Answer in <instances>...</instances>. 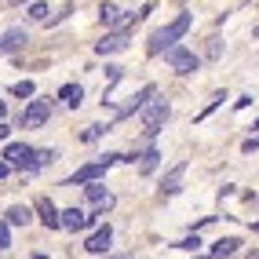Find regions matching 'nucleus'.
<instances>
[{"instance_id": "31", "label": "nucleus", "mask_w": 259, "mask_h": 259, "mask_svg": "<svg viewBox=\"0 0 259 259\" xmlns=\"http://www.w3.org/2000/svg\"><path fill=\"white\" fill-rule=\"evenodd\" d=\"M0 120H4V102H0Z\"/></svg>"}, {"instance_id": "5", "label": "nucleus", "mask_w": 259, "mask_h": 259, "mask_svg": "<svg viewBox=\"0 0 259 259\" xmlns=\"http://www.w3.org/2000/svg\"><path fill=\"white\" fill-rule=\"evenodd\" d=\"M11 168H29L33 164V150L26 146V143H11V146H4V153H0Z\"/></svg>"}, {"instance_id": "3", "label": "nucleus", "mask_w": 259, "mask_h": 259, "mask_svg": "<svg viewBox=\"0 0 259 259\" xmlns=\"http://www.w3.org/2000/svg\"><path fill=\"white\" fill-rule=\"evenodd\" d=\"M164 59H168L171 70L183 73V77H186V73H194L197 66H201V59L194 55V51H186V48H179V44H176V48H168V51H164Z\"/></svg>"}, {"instance_id": "9", "label": "nucleus", "mask_w": 259, "mask_h": 259, "mask_svg": "<svg viewBox=\"0 0 259 259\" xmlns=\"http://www.w3.org/2000/svg\"><path fill=\"white\" fill-rule=\"evenodd\" d=\"M110 164H102V161H95V164H84V168H77V176H70L66 179V186H77V183H92V179H102V171H106Z\"/></svg>"}, {"instance_id": "23", "label": "nucleus", "mask_w": 259, "mask_h": 259, "mask_svg": "<svg viewBox=\"0 0 259 259\" xmlns=\"http://www.w3.org/2000/svg\"><path fill=\"white\" fill-rule=\"evenodd\" d=\"M8 227H11V223H8V219H4V223H0V248H8V245H11V230H8Z\"/></svg>"}, {"instance_id": "7", "label": "nucleus", "mask_w": 259, "mask_h": 259, "mask_svg": "<svg viewBox=\"0 0 259 259\" xmlns=\"http://www.w3.org/2000/svg\"><path fill=\"white\" fill-rule=\"evenodd\" d=\"M37 219L44 223L48 230H59V227H62V212H59L48 197H40V201H37Z\"/></svg>"}, {"instance_id": "12", "label": "nucleus", "mask_w": 259, "mask_h": 259, "mask_svg": "<svg viewBox=\"0 0 259 259\" xmlns=\"http://www.w3.org/2000/svg\"><path fill=\"white\" fill-rule=\"evenodd\" d=\"M183 176H186V161H179V164H176V168H171L168 176H164V183H161V190H164V197H171V194H176V190H179Z\"/></svg>"}, {"instance_id": "11", "label": "nucleus", "mask_w": 259, "mask_h": 259, "mask_svg": "<svg viewBox=\"0 0 259 259\" xmlns=\"http://www.w3.org/2000/svg\"><path fill=\"white\" fill-rule=\"evenodd\" d=\"M88 223H92V215L88 212H80V208H66L62 212V230H84V227H88Z\"/></svg>"}, {"instance_id": "8", "label": "nucleus", "mask_w": 259, "mask_h": 259, "mask_svg": "<svg viewBox=\"0 0 259 259\" xmlns=\"http://www.w3.org/2000/svg\"><path fill=\"white\" fill-rule=\"evenodd\" d=\"M110 241H113V230L110 227H99L88 241H84V248H88L92 255H102V252H110Z\"/></svg>"}, {"instance_id": "25", "label": "nucleus", "mask_w": 259, "mask_h": 259, "mask_svg": "<svg viewBox=\"0 0 259 259\" xmlns=\"http://www.w3.org/2000/svg\"><path fill=\"white\" fill-rule=\"evenodd\" d=\"M219 51H223V44L219 40H208V59H219Z\"/></svg>"}, {"instance_id": "21", "label": "nucleus", "mask_w": 259, "mask_h": 259, "mask_svg": "<svg viewBox=\"0 0 259 259\" xmlns=\"http://www.w3.org/2000/svg\"><path fill=\"white\" fill-rule=\"evenodd\" d=\"M26 15H29L33 22H48V4H33V8H29Z\"/></svg>"}, {"instance_id": "4", "label": "nucleus", "mask_w": 259, "mask_h": 259, "mask_svg": "<svg viewBox=\"0 0 259 259\" xmlns=\"http://www.w3.org/2000/svg\"><path fill=\"white\" fill-rule=\"evenodd\" d=\"M48 117H51V102L48 99H33L29 106H26V113H22L19 124L22 128H40V124H48Z\"/></svg>"}, {"instance_id": "22", "label": "nucleus", "mask_w": 259, "mask_h": 259, "mask_svg": "<svg viewBox=\"0 0 259 259\" xmlns=\"http://www.w3.org/2000/svg\"><path fill=\"white\" fill-rule=\"evenodd\" d=\"M117 80H120V66H106V92L113 88Z\"/></svg>"}, {"instance_id": "29", "label": "nucleus", "mask_w": 259, "mask_h": 259, "mask_svg": "<svg viewBox=\"0 0 259 259\" xmlns=\"http://www.w3.org/2000/svg\"><path fill=\"white\" fill-rule=\"evenodd\" d=\"M194 259H215V255H197V252H194Z\"/></svg>"}, {"instance_id": "16", "label": "nucleus", "mask_w": 259, "mask_h": 259, "mask_svg": "<svg viewBox=\"0 0 259 259\" xmlns=\"http://www.w3.org/2000/svg\"><path fill=\"white\" fill-rule=\"evenodd\" d=\"M157 164H161V150H146L143 153V161H139V171H143V176H150V171H157Z\"/></svg>"}, {"instance_id": "10", "label": "nucleus", "mask_w": 259, "mask_h": 259, "mask_svg": "<svg viewBox=\"0 0 259 259\" xmlns=\"http://www.w3.org/2000/svg\"><path fill=\"white\" fill-rule=\"evenodd\" d=\"M124 48H128V33H110V37H102L95 44L99 55H113V51H124Z\"/></svg>"}, {"instance_id": "19", "label": "nucleus", "mask_w": 259, "mask_h": 259, "mask_svg": "<svg viewBox=\"0 0 259 259\" xmlns=\"http://www.w3.org/2000/svg\"><path fill=\"white\" fill-rule=\"evenodd\" d=\"M33 92H37V88H33V80H19V84L11 88V95H15V99H29Z\"/></svg>"}, {"instance_id": "20", "label": "nucleus", "mask_w": 259, "mask_h": 259, "mask_svg": "<svg viewBox=\"0 0 259 259\" xmlns=\"http://www.w3.org/2000/svg\"><path fill=\"white\" fill-rule=\"evenodd\" d=\"M176 248H183V252H201V237L194 234V237H183V241H176Z\"/></svg>"}, {"instance_id": "18", "label": "nucleus", "mask_w": 259, "mask_h": 259, "mask_svg": "<svg viewBox=\"0 0 259 259\" xmlns=\"http://www.w3.org/2000/svg\"><path fill=\"white\" fill-rule=\"evenodd\" d=\"M59 99H66V102H70V106H80L84 92H80V84H66V88L59 92Z\"/></svg>"}, {"instance_id": "14", "label": "nucleus", "mask_w": 259, "mask_h": 259, "mask_svg": "<svg viewBox=\"0 0 259 259\" xmlns=\"http://www.w3.org/2000/svg\"><path fill=\"white\" fill-rule=\"evenodd\" d=\"M237 245H241L237 237H219L215 245H212V255H215V259H227V255H234V252H237Z\"/></svg>"}, {"instance_id": "28", "label": "nucleus", "mask_w": 259, "mask_h": 259, "mask_svg": "<svg viewBox=\"0 0 259 259\" xmlns=\"http://www.w3.org/2000/svg\"><path fill=\"white\" fill-rule=\"evenodd\" d=\"M8 132H11V128L4 124V120H0V139H8Z\"/></svg>"}, {"instance_id": "15", "label": "nucleus", "mask_w": 259, "mask_h": 259, "mask_svg": "<svg viewBox=\"0 0 259 259\" xmlns=\"http://www.w3.org/2000/svg\"><path fill=\"white\" fill-rule=\"evenodd\" d=\"M120 19H124V15H120L117 4H102V8H99V22H102V26H120Z\"/></svg>"}, {"instance_id": "17", "label": "nucleus", "mask_w": 259, "mask_h": 259, "mask_svg": "<svg viewBox=\"0 0 259 259\" xmlns=\"http://www.w3.org/2000/svg\"><path fill=\"white\" fill-rule=\"evenodd\" d=\"M26 40V29H8L4 33V40H0V51H8V48H19Z\"/></svg>"}, {"instance_id": "24", "label": "nucleus", "mask_w": 259, "mask_h": 259, "mask_svg": "<svg viewBox=\"0 0 259 259\" xmlns=\"http://www.w3.org/2000/svg\"><path fill=\"white\" fill-rule=\"evenodd\" d=\"M102 132H106V128H102V124H92L88 132H84V143H95V139H99V135H102Z\"/></svg>"}, {"instance_id": "27", "label": "nucleus", "mask_w": 259, "mask_h": 259, "mask_svg": "<svg viewBox=\"0 0 259 259\" xmlns=\"http://www.w3.org/2000/svg\"><path fill=\"white\" fill-rule=\"evenodd\" d=\"M8 171H11V164H8V161H0V179H4Z\"/></svg>"}, {"instance_id": "2", "label": "nucleus", "mask_w": 259, "mask_h": 259, "mask_svg": "<svg viewBox=\"0 0 259 259\" xmlns=\"http://www.w3.org/2000/svg\"><path fill=\"white\" fill-rule=\"evenodd\" d=\"M139 113H143V124H146V132H150V135H157V132H161V124L171 117V106H168L164 99H150Z\"/></svg>"}, {"instance_id": "30", "label": "nucleus", "mask_w": 259, "mask_h": 259, "mask_svg": "<svg viewBox=\"0 0 259 259\" xmlns=\"http://www.w3.org/2000/svg\"><path fill=\"white\" fill-rule=\"evenodd\" d=\"M11 4H15V8H19V4H29V0H11Z\"/></svg>"}, {"instance_id": "26", "label": "nucleus", "mask_w": 259, "mask_h": 259, "mask_svg": "<svg viewBox=\"0 0 259 259\" xmlns=\"http://www.w3.org/2000/svg\"><path fill=\"white\" fill-rule=\"evenodd\" d=\"M241 150H245V153H252V150H259V139H245V143H241Z\"/></svg>"}, {"instance_id": "1", "label": "nucleus", "mask_w": 259, "mask_h": 259, "mask_svg": "<svg viewBox=\"0 0 259 259\" xmlns=\"http://www.w3.org/2000/svg\"><path fill=\"white\" fill-rule=\"evenodd\" d=\"M190 22H194V15H190V11H179V15H176V19H171L168 26H161V29H153V33H150V44H146V51H150V55H161V51L176 48V40L183 37L186 29H190Z\"/></svg>"}, {"instance_id": "32", "label": "nucleus", "mask_w": 259, "mask_h": 259, "mask_svg": "<svg viewBox=\"0 0 259 259\" xmlns=\"http://www.w3.org/2000/svg\"><path fill=\"white\" fill-rule=\"evenodd\" d=\"M252 230H259V223H255V227H252Z\"/></svg>"}, {"instance_id": "13", "label": "nucleus", "mask_w": 259, "mask_h": 259, "mask_svg": "<svg viewBox=\"0 0 259 259\" xmlns=\"http://www.w3.org/2000/svg\"><path fill=\"white\" fill-rule=\"evenodd\" d=\"M8 223H11V227H26V223L33 219V212L26 208V204H11V208H8V215H4Z\"/></svg>"}, {"instance_id": "6", "label": "nucleus", "mask_w": 259, "mask_h": 259, "mask_svg": "<svg viewBox=\"0 0 259 259\" xmlns=\"http://www.w3.org/2000/svg\"><path fill=\"white\" fill-rule=\"evenodd\" d=\"M84 194H88V201L95 204V208H99V212H106V208H110V204H113V194H110V190H106V186H102L99 179H92L88 186H84Z\"/></svg>"}]
</instances>
